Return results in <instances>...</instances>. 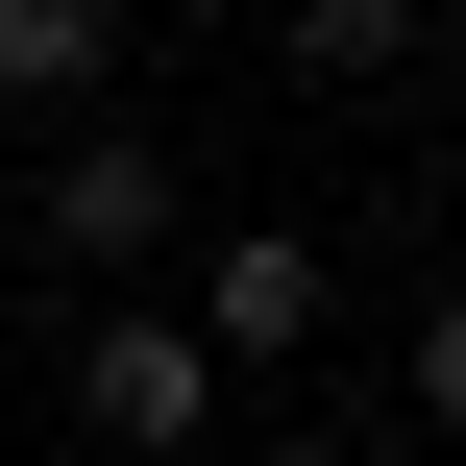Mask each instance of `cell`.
<instances>
[{
	"label": "cell",
	"mask_w": 466,
	"mask_h": 466,
	"mask_svg": "<svg viewBox=\"0 0 466 466\" xmlns=\"http://www.w3.org/2000/svg\"><path fill=\"white\" fill-rule=\"evenodd\" d=\"M172 221H197V197H172L147 123H74V147L25 172V246H49V270H172Z\"/></svg>",
	"instance_id": "cell-1"
},
{
	"label": "cell",
	"mask_w": 466,
	"mask_h": 466,
	"mask_svg": "<svg viewBox=\"0 0 466 466\" xmlns=\"http://www.w3.org/2000/svg\"><path fill=\"white\" fill-rule=\"evenodd\" d=\"M270 466H369V442H270Z\"/></svg>",
	"instance_id": "cell-7"
},
{
	"label": "cell",
	"mask_w": 466,
	"mask_h": 466,
	"mask_svg": "<svg viewBox=\"0 0 466 466\" xmlns=\"http://www.w3.org/2000/svg\"><path fill=\"white\" fill-rule=\"evenodd\" d=\"M0 221H25V172H0Z\"/></svg>",
	"instance_id": "cell-8"
},
{
	"label": "cell",
	"mask_w": 466,
	"mask_h": 466,
	"mask_svg": "<svg viewBox=\"0 0 466 466\" xmlns=\"http://www.w3.org/2000/svg\"><path fill=\"white\" fill-rule=\"evenodd\" d=\"M418 418H442V442H466V270H442V295H418Z\"/></svg>",
	"instance_id": "cell-6"
},
{
	"label": "cell",
	"mask_w": 466,
	"mask_h": 466,
	"mask_svg": "<svg viewBox=\"0 0 466 466\" xmlns=\"http://www.w3.org/2000/svg\"><path fill=\"white\" fill-rule=\"evenodd\" d=\"M98 74H123V25H98V0H0V98H25L49 147L98 123Z\"/></svg>",
	"instance_id": "cell-4"
},
{
	"label": "cell",
	"mask_w": 466,
	"mask_h": 466,
	"mask_svg": "<svg viewBox=\"0 0 466 466\" xmlns=\"http://www.w3.org/2000/svg\"><path fill=\"white\" fill-rule=\"evenodd\" d=\"M418 25H442V0H295V74H393Z\"/></svg>",
	"instance_id": "cell-5"
},
{
	"label": "cell",
	"mask_w": 466,
	"mask_h": 466,
	"mask_svg": "<svg viewBox=\"0 0 466 466\" xmlns=\"http://www.w3.org/2000/svg\"><path fill=\"white\" fill-rule=\"evenodd\" d=\"M197 418H221V344H197V319H74V442L197 466Z\"/></svg>",
	"instance_id": "cell-2"
},
{
	"label": "cell",
	"mask_w": 466,
	"mask_h": 466,
	"mask_svg": "<svg viewBox=\"0 0 466 466\" xmlns=\"http://www.w3.org/2000/svg\"><path fill=\"white\" fill-rule=\"evenodd\" d=\"M172 319H197V344H221V369H295V344H319V246H295V221H221V246H197V295H172Z\"/></svg>",
	"instance_id": "cell-3"
}]
</instances>
